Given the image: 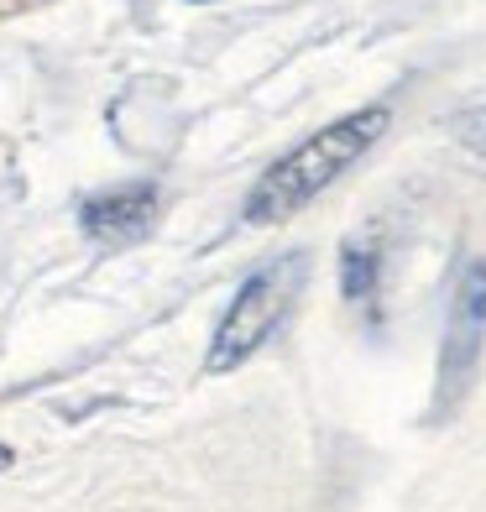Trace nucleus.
Listing matches in <instances>:
<instances>
[{
  "label": "nucleus",
  "instance_id": "obj_6",
  "mask_svg": "<svg viewBox=\"0 0 486 512\" xmlns=\"http://www.w3.org/2000/svg\"><path fill=\"white\" fill-rule=\"evenodd\" d=\"M6 460H11V450H6V445H0V465H6Z\"/></svg>",
  "mask_w": 486,
  "mask_h": 512
},
{
  "label": "nucleus",
  "instance_id": "obj_4",
  "mask_svg": "<svg viewBox=\"0 0 486 512\" xmlns=\"http://www.w3.org/2000/svg\"><path fill=\"white\" fill-rule=\"evenodd\" d=\"M157 215V189L152 183H126V189L95 194L84 204V236L100 246H131L152 230Z\"/></svg>",
  "mask_w": 486,
  "mask_h": 512
},
{
  "label": "nucleus",
  "instance_id": "obj_1",
  "mask_svg": "<svg viewBox=\"0 0 486 512\" xmlns=\"http://www.w3.org/2000/svg\"><path fill=\"white\" fill-rule=\"evenodd\" d=\"M387 121L392 115L382 105H372V110H356V115H345V121L314 131L304 147H293L288 157H277L262 173V183L246 199V220L251 225H277V220L298 215V209L309 199H319L351 162H361V152L387 131Z\"/></svg>",
  "mask_w": 486,
  "mask_h": 512
},
{
  "label": "nucleus",
  "instance_id": "obj_5",
  "mask_svg": "<svg viewBox=\"0 0 486 512\" xmlns=\"http://www.w3.org/2000/svg\"><path fill=\"white\" fill-rule=\"evenodd\" d=\"M372 288H377V256L351 246V251L340 256V293L361 304V298H372Z\"/></svg>",
  "mask_w": 486,
  "mask_h": 512
},
{
  "label": "nucleus",
  "instance_id": "obj_3",
  "mask_svg": "<svg viewBox=\"0 0 486 512\" xmlns=\"http://www.w3.org/2000/svg\"><path fill=\"white\" fill-rule=\"evenodd\" d=\"M486 345V262H466L445 319V351H439V398H460Z\"/></svg>",
  "mask_w": 486,
  "mask_h": 512
},
{
  "label": "nucleus",
  "instance_id": "obj_2",
  "mask_svg": "<svg viewBox=\"0 0 486 512\" xmlns=\"http://www.w3.org/2000/svg\"><path fill=\"white\" fill-rule=\"evenodd\" d=\"M304 272H309L304 251H288V256H277V262L251 272L241 283V293H236V304L225 309L220 330H215V345H210V361L204 366L210 371H236L241 361L257 356L262 345L272 340L277 324L288 319L298 288H304Z\"/></svg>",
  "mask_w": 486,
  "mask_h": 512
}]
</instances>
